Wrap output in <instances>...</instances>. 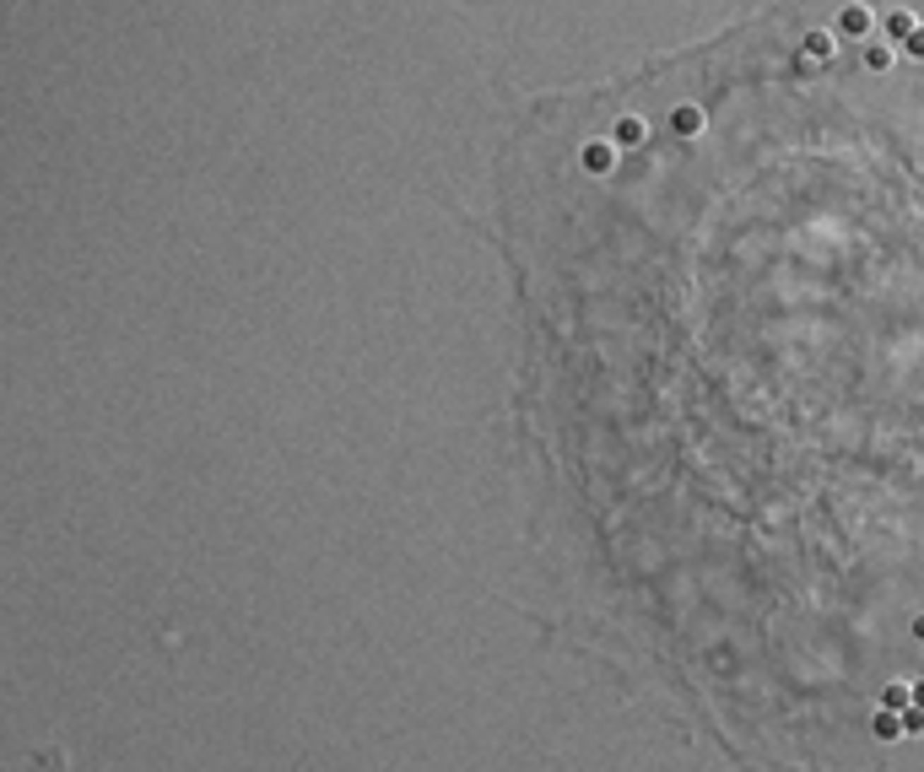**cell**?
Returning <instances> with one entry per match:
<instances>
[{"mask_svg":"<svg viewBox=\"0 0 924 772\" xmlns=\"http://www.w3.org/2000/svg\"><path fill=\"white\" fill-rule=\"evenodd\" d=\"M913 632H919V637H924V616H919V621H913Z\"/></svg>","mask_w":924,"mask_h":772,"instance_id":"cell-6","label":"cell"},{"mask_svg":"<svg viewBox=\"0 0 924 772\" xmlns=\"http://www.w3.org/2000/svg\"><path fill=\"white\" fill-rule=\"evenodd\" d=\"M887 708H908V686H887Z\"/></svg>","mask_w":924,"mask_h":772,"instance_id":"cell-4","label":"cell"},{"mask_svg":"<svg viewBox=\"0 0 924 772\" xmlns=\"http://www.w3.org/2000/svg\"><path fill=\"white\" fill-rule=\"evenodd\" d=\"M913 702H919V708H924V686H913Z\"/></svg>","mask_w":924,"mask_h":772,"instance_id":"cell-5","label":"cell"},{"mask_svg":"<svg viewBox=\"0 0 924 772\" xmlns=\"http://www.w3.org/2000/svg\"><path fill=\"white\" fill-rule=\"evenodd\" d=\"M616 141H621V146H638V141H643V124H638V119H621V124H616Z\"/></svg>","mask_w":924,"mask_h":772,"instance_id":"cell-2","label":"cell"},{"mask_svg":"<svg viewBox=\"0 0 924 772\" xmlns=\"http://www.w3.org/2000/svg\"><path fill=\"white\" fill-rule=\"evenodd\" d=\"M584 162H590V167H595V173H600V167H606V162H611V146H590V152H584Z\"/></svg>","mask_w":924,"mask_h":772,"instance_id":"cell-3","label":"cell"},{"mask_svg":"<svg viewBox=\"0 0 924 772\" xmlns=\"http://www.w3.org/2000/svg\"><path fill=\"white\" fill-rule=\"evenodd\" d=\"M843 28H848V32H865V28H870V11H865V6H848V11H843Z\"/></svg>","mask_w":924,"mask_h":772,"instance_id":"cell-1","label":"cell"}]
</instances>
